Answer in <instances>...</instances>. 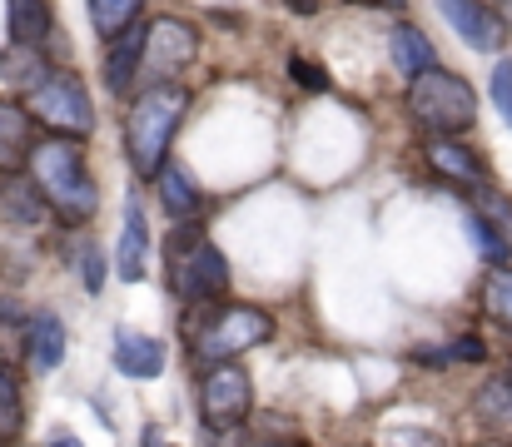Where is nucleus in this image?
I'll list each match as a JSON object with an SVG mask.
<instances>
[{
	"instance_id": "obj_29",
	"label": "nucleus",
	"mask_w": 512,
	"mask_h": 447,
	"mask_svg": "<svg viewBox=\"0 0 512 447\" xmlns=\"http://www.w3.org/2000/svg\"><path fill=\"white\" fill-rule=\"evenodd\" d=\"M483 353H488V348H483L478 338H458V343H453V358H463V363H483Z\"/></svg>"
},
{
	"instance_id": "obj_2",
	"label": "nucleus",
	"mask_w": 512,
	"mask_h": 447,
	"mask_svg": "<svg viewBox=\"0 0 512 447\" xmlns=\"http://www.w3.org/2000/svg\"><path fill=\"white\" fill-rule=\"evenodd\" d=\"M184 110H189V90H179L170 80H155V85L130 105L125 149H130V164H135L140 179H155V174L165 169V149H170Z\"/></svg>"
},
{
	"instance_id": "obj_17",
	"label": "nucleus",
	"mask_w": 512,
	"mask_h": 447,
	"mask_svg": "<svg viewBox=\"0 0 512 447\" xmlns=\"http://www.w3.org/2000/svg\"><path fill=\"white\" fill-rule=\"evenodd\" d=\"M155 184H160V204H165V214H174V219H194V214L204 209V194L189 184V174H184L179 164H165V169L155 174Z\"/></svg>"
},
{
	"instance_id": "obj_25",
	"label": "nucleus",
	"mask_w": 512,
	"mask_h": 447,
	"mask_svg": "<svg viewBox=\"0 0 512 447\" xmlns=\"http://www.w3.org/2000/svg\"><path fill=\"white\" fill-rule=\"evenodd\" d=\"M25 413H20V393H0V443H10L20 433Z\"/></svg>"
},
{
	"instance_id": "obj_31",
	"label": "nucleus",
	"mask_w": 512,
	"mask_h": 447,
	"mask_svg": "<svg viewBox=\"0 0 512 447\" xmlns=\"http://www.w3.org/2000/svg\"><path fill=\"white\" fill-rule=\"evenodd\" d=\"M289 5H294V10H304V15H314V10H319V0H289Z\"/></svg>"
},
{
	"instance_id": "obj_24",
	"label": "nucleus",
	"mask_w": 512,
	"mask_h": 447,
	"mask_svg": "<svg viewBox=\"0 0 512 447\" xmlns=\"http://www.w3.org/2000/svg\"><path fill=\"white\" fill-rule=\"evenodd\" d=\"M478 214H483V219H488V224H493V229L512 244V204H508V194H498V189H488V184H483V189H478Z\"/></svg>"
},
{
	"instance_id": "obj_35",
	"label": "nucleus",
	"mask_w": 512,
	"mask_h": 447,
	"mask_svg": "<svg viewBox=\"0 0 512 447\" xmlns=\"http://www.w3.org/2000/svg\"><path fill=\"white\" fill-rule=\"evenodd\" d=\"M373 5H388V10H398V5H403V0H373Z\"/></svg>"
},
{
	"instance_id": "obj_15",
	"label": "nucleus",
	"mask_w": 512,
	"mask_h": 447,
	"mask_svg": "<svg viewBox=\"0 0 512 447\" xmlns=\"http://www.w3.org/2000/svg\"><path fill=\"white\" fill-rule=\"evenodd\" d=\"M25 348H30V368H35V373H55L60 358H65V323H60L55 313L30 318V338H25Z\"/></svg>"
},
{
	"instance_id": "obj_1",
	"label": "nucleus",
	"mask_w": 512,
	"mask_h": 447,
	"mask_svg": "<svg viewBox=\"0 0 512 447\" xmlns=\"http://www.w3.org/2000/svg\"><path fill=\"white\" fill-rule=\"evenodd\" d=\"M25 169H30L35 189L45 194V204H55L70 224H85L100 209V189L85 174V159H80L75 140H40V145H30Z\"/></svg>"
},
{
	"instance_id": "obj_16",
	"label": "nucleus",
	"mask_w": 512,
	"mask_h": 447,
	"mask_svg": "<svg viewBox=\"0 0 512 447\" xmlns=\"http://www.w3.org/2000/svg\"><path fill=\"white\" fill-rule=\"evenodd\" d=\"M30 159V110L0 100V169H20Z\"/></svg>"
},
{
	"instance_id": "obj_21",
	"label": "nucleus",
	"mask_w": 512,
	"mask_h": 447,
	"mask_svg": "<svg viewBox=\"0 0 512 447\" xmlns=\"http://www.w3.org/2000/svg\"><path fill=\"white\" fill-rule=\"evenodd\" d=\"M140 5H145V0H90V15H95V30H100L105 40H115V35H125V30L135 25V15H140Z\"/></svg>"
},
{
	"instance_id": "obj_22",
	"label": "nucleus",
	"mask_w": 512,
	"mask_h": 447,
	"mask_svg": "<svg viewBox=\"0 0 512 447\" xmlns=\"http://www.w3.org/2000/svg\"><path fill=\"white\" fill-rule=\"evenodd\" d=\"M483 308H488L503 328H512V269L508 264H498V269L483 279Z\"/></svg>"
},
{
	"instance_id": "obj_6",
	"label": "nucleus",
	"mask_w": 512,
	"mask_h": 447,
	"mask_svg": "<svg viewBox=\"0 0 512 447\" xmlns=\"http://www.w3.org/2000/svg\"><path fill=\"white\" fill-rule=\"evenodd\" d=\"M254 408V383L239 363H214L199 383V418L209 423V433H234Z\"/></svg>"
},
{
	"instance_id": "obj_32",
	"label": "nucleus",
	"mask_w": 512,
	"mask_h": 447,
	"mask_svg": "<svg viewBox=\"0 0 512 447\" xmlns=\"http://www.w3.org/2000/svg\"><path fill=\"white\" fill-rule=\"evenodd\" d=\"M0 318H5V323H15V318H20V313H15V303H0Z\"/></svg>"
},
{
	"instance_id": "obj_28",
	"label": "nucleus",
	"mask_w": 512,
	"mask_h": 447,
	"mask_svg": "<svg viewBox=\"0 0 512 447\" xmlns=\"http://www.w3.org/2000/svg\"><path fill=\"white\" fill-rule=\"evenodd\" d=\"M294 80H299V85H309V90H329V75H324L319 65L299 60V55H294Z\"/></svg>"
},
{
	"instance_id": "obj_37",
	"label": "nucleus",
	"mask_w": 512,
	"mask_h": 447,
	"mask_svg": "<svg viewBox=\"0 0 512 447\" xmlns=\"http://www.w3.org/2000/svg\"><path fill=\"white\" fill-rule=\"evenodd\" d=\"M488 447H508V443H488Z\"/></svg>"
},
{
	"instance_id": "obj_3",
	"label": "nucleus",
	"mask_w": 512,
	"mask_h": 447,
	"mask_svg": "<svg viewBox=\"0 0 512 447\" xmlns=\"http://www.w3.org/2000/svg\"><path fill=\"white\" fill-rule=\"evenodd\" d=\"M408 115L423 130H433V135H463L478 120V95H473V85L463 75L433 65V70L413 75V85H408Z\"/></svg>"
},
{
	"instance_id": "obj_26",
	"label": "nucleus",
	"mask_w": 512,
	"mask_h": 447,
	"mask_svg": "<svg viewBox=\"0 0 512 447\" xmlns=\"http://www.w3.org/2000/svg\"><path fill=\"white\" fill-rule=\"evenodd\" d=\"M80 279H85V289L95 294L100 284H105V259H100V249L85 239V254H80Z\"/></svg>"
},
{
	"instance_id": "obj_19",
	"label": "nucleus",
	"mask_w": 512,
	"mask_h": 447,
	"mask_svg": "<svg viewBox=\"0 0 512 447\" xmlns=\"http://www.w3.org/2000/svg\"><path fill=\"white\" fill-rule=\"evenodd\" d=\"M40 189H35V179L30 184H20V179H5V189H0V219H10V224H35L40 219Z\"/></svg>"
},
{
	"instance_id": "obj_30",
	"label": "nucleus",
	"mask_w": 512,
	"mask_h": 447,
	"mask_svg": "<svg viewBox=\"0 0 512 447\" xmlns=\"http://www.w3.org/2000/svg\"><path fill=\"white\" fill-rule=\"evenodd\" d=\"M0 393H20V383H15V373L0 363Z\"/></svg>"
},
{
	"instance_id": "obj_13",
	"label": "nucleus",
	"mask_w": 512,
	"mask_h": 447,
	"mask_svg": "<svg viewBox=\"0 0 512 447\" xmlns=\"http://www.w3.org/2000/svg\"><path fill=\"white\" fill-rule=\"evenodd\" d=\"M145 254H150L145 209L130 199V204H125V229H120V279H125V284H140V279H145Z\"/></svg>"
},
{
	"instance_id": "obj_33",
	"label": "nucleus",
	"mask_w": 512,
	"mask_h": 447,
	"mask_svg": "<svg viewBox=\"0 0 512 447\" xmlns=\"http://www.w3.org/2000/svg\"><path fill=\"white\" fill-rule=\"evenodd\" d=\"M145 447H170V443H160V433L150 428V433H145Z\"/></svg>"
},
{
	"instance_id": "obj_27",
	"label": "nucleus",
	"mask_w": 512,
	"mask_h": 447,
	"mask_svg": "<svg viewBox=\"0 0 512 447\" xmlns=\"http://www.w3.org/2000/svg\"><path fill=\"white\" fill-rule=\"evenodd\" d=\"M493 100H498L503 120L512 125V60H503V65L493 70Z\"/></svg>"
},
{
	"instance_id": "obj_20",
	"label": "nucleus",
	"mask_w": 512,
	"mask_h": 447,
	"mask_svg": "<svg viewBox=\"0 0 512 447\" xmlns=\"http://www.w3.org/2000/svg\"><path fill=\"white\" fill-rule=\"evenodd\" d=\"M10 30L20 45H40L50 35V5L45 0H10Z\"/></svg>"
},
{
	"instance_id": "obj_18",
	"label": "nucleus",
	"mask_w": 512,
	"mask_h": 447,
	"mask_svg": "<svg viewBox=\"0 0 512 447\" xmlns=\"http://www.w3.org/2000/svg\"><path fill=\"white\" fill-rule=\"evenodd\" d=\"M45 75H50V65L35 55V45H15V55L0 60V85H20L25 95H30Z\"/></svg>"
},
{
	"instance_id": "obj_5",
	"label": "nucleus",
	"mask_w": 512,
	"mask_h": 447,
	"mask_svg": "<svg viewBox=\"0 0 512 447\" xmlns=\"http://www.w3.org/2000/svg\"><path fill=\"white\" fill-rule=\"evenodd\" d=\"M25 110H30V120H40L45 130H60V135H90L95 130L90 95L75 75H45L25 95Z\"/></svg>"
},
{
	"instance_id": "obj_4",
	"label": "nucleus",
	"mask_w": 512,
	"mask_h": 447,
	"mask_svg": "<svg viewBox=\"0 0 512 447\" xmlns=\"http://www.w3.org/2000/svg\"><path fill=\"white\" fill-rule=\"evenodd\" d=\"M269 333H274V318L264 313V308H249V303H234V308H219L209 323H204V333H199V363H229V358H239L244 348H259V343H269Z\"/></svg>"
},
{
	"instance_id": "obj_36",
	"label": "nucleus",
	"mask_w": 512,
	"mask_h": 447,
	"mask_svg": "<svg viewBox=\"0 0 512 447\" xmlns=\"http://www.w3.org/2000/svg\"><path fill=\"white\" fill-rule=\"evenodd\" d=\"M254 447H299V443H254Z\"/></svg>"
},
{
	"instance_id": "obj_23",
	"label": "nucleus",
	"mask_w": 512,
	"mask_h": 447,
	"mask_svg": "<svg viewBox=\"0 0 512 447\" xmlns=\"http://www.w3.org/2000/svg\"><path fill=\"white\" fill-rule=\"evenodd\" d=\"M468 234H473V244H478V254H483V259H493V264H508L512 244L503 239V234H498V229H493V224H488V219H483V214H473V219H468Z\"/></svg>"
},
{
	"instance_id": "obj_9",
	"label": "nucleus",
	"mask_w": 512,
	"mask_h": 447,
	"mask_svg": "<svg viewBox=\"0 0 512 447\" xmlns=\"http://www.w3.org/2000/svg\"><path fill=\"white\" fill-rule=\"evenodd\" d=\"M438 10H443V20L463 35V45H473V50H483V55L503 50L508 20H503L493 5H483V0H438Z\"/></svg>"
},
{
	"instance_id": "obj_14",
	"label": "nucleus",
	"mask_w": 512,
	"mask_h": 447,
	"mask_svg": "<svg viewBox=\"0 0 512 447\" xmlns=\"http://www.w3.org/2000/svg\"><path fill=\"white\" fill-rule=\"evenodd\" d=\"M388 55H393V70L408 75V80L438 65V55H433V45H428V35H423L418 25H393V35H388Z\"/></svg>"
},
{
	"instance_id": "obj_12",
	"label": "nucleus",
	"mask_w": 512,
	"mask_h": 447,
	"mask_svg": "<svg viewBox=\"0 0 512 447\" xmlns=\"http://www.w3.org/2000/svg\"><path fill=\"white\" fill-rule=\"evenodd\" d=\"M428 164H433L443 179H453V184H468V189H483V184H488L478 154L463 149L458 140H448V135H433V140H428Z\"/></svg>"
},
{
	"instance_id": "obj_34",
	"label": "nucleus",
	"mask_w": 512,
	"mask_h": 447,
	"mask_svg": "<svg viewBox=\"0 0 512 447\" xmlns=\"http://www.w3.org/2000/svg\"><path fill=\"white\" fill-rule=\"evenodd\" d=\"M50 447H80V443H75V438H55Z\"/></svg>"
},
{
	"instance_id": "obj_10",
	"label": "nucleus",
	"mask_w": 512,
	"mask_h": 447,
	"mask_svg": "<svg viewBox=\"0 0 512 447\" xmlns=\"http://www.w3.org/2000/svg\"><path fill=\"white\" fill-rule=\"evenodd\" d=\"M115 368L125 378H160L165 373V343L135 328H115Z\"/></svg>"
},
{
	"instance_id": "obj_7",
	"label": "nucleus",
	"mask_w": 512,
	"mask_h": 447,
	"mask_svg": "<svg viewBox=\"0 0 512 447\" xmlns=\"http://www.w3.org/2000/svg\"><path fill=\"white\" fill-rule=\"evenodd\" d=\"M170 284L184 303H204L229 289V264L209 239H184L170 254Z\"/></svg>"
},
{
	"instance_id": "obj_11",
	"label": "nucleus",
	"mask_w": 512,
	"mask_h": 447,
	"mask_svg": "<svg viewBox=\"0 0 512 447\" xmlns=\"http://www.w3.org/2000/svg\"><path fill=\"white\" fill-rule=\"evenodd\" d=\"M140 60H145V25H130L125 35L110 40V55H105V85H110L115 95L135 90V80H140Z\"/></svg>"
},
{
	"instance_id": "obj_8",
	"label": "nucleus",
	"mask_w": 512,
	"mask_h": 447,
	"mask_svg": "<svg viewBox=\"0 0 512 447\" xmlns=\"http://www.w3.org/2000/svg\"><path fill=\"white\" fill-rule=\"evenodd\" d=\"M194 55H199L194 25H184V20H174V15H160V20L145 25V60H140V70H150L155 80L179 75L184 65H194Z\"/></svg>"
}]
</instances>
